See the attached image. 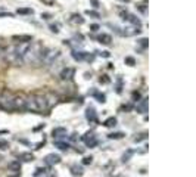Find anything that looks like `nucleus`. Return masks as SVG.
<instances>
[{"instance_id":"obj_1","label":"nucleus","mask_w":196,"mask_h":177,"mask_svg":"<svg viewBox=\"0 0 196 177\" xmlns=\"http://www.w3.org/2000/svg\"><path fill=\"white\" fill-rule=\"evenodd\" d=\"M52 105H53V100H52L50 96H47V94H33V96L27 97V100H25V111L41 114V112L47 111Z\"/></svg>"},{"instance_id":"obj_2","label":"nucleus","mask_w":196,"mask_h":177,"mask_svg":"<svg viewBox=\"0 0 196 177\" xmlns=\"http://www.w3.org/2000/svg\"><path fill=\"white\" fill-rule=\"evenodd\" d=\"M44 50L46 49L40 43H34V44L31 43L30 44V49L27 50V53L22 58V62H25V64H40Z\"/></svg>"},{"instance_id":"obj_3","label":"nucleus","mask_w":196,"mask_h":177,"mask_svg":"<svg viewBox=\"0 0 196 177\" xmlns=\"http://www.w3.org/2000/svg\"><path fill=\"white\" fill-rule=\"evenodd\" d=\"M59 55H61V52L58 49H50V50L46 49L43 56H41V62L40 64H43L44 67H50V65L55 64V61L59 58Z\"/></svg>"},{"instance_id":"obj_4","label":"nucleus","mask_w":196,"mask_h":177,"mask_svg":"<svg viewBox=\"0 0 196 177\" xmlns=\"http://www.w3.org/2000/svg\"><path fill=\"white\" fill-rule=\"evenodd\" d=\"M0 108L3 111H7V112L15 111V106H13V94L12 93L3 91V94L0 96Z\"/></svg>"},{"instance_id":"obj_5","label":"nucleus","mask_w":196,"mask_h":177,"mask_svg":"<svg viewBox=\"0 0 196 177\" xmlns=\"http://www.w3.org/2000/svg\"><path fill=\"white\" fill-rule=\"evenodd\" d=\"M25 100H27V97H24V96H13L15 111H25Z\"/></svg>"},{"instance_id":"obj_6","label":"nucleus","mask_w":196,"mask_h":177,"mask_svg":"<svg viewBox=\"0 0 196 177\" xmlns=\"http://www.w3.org/2000/svg\"><path fill=\"white\" fill-rule=\"evenodd\" d=\"M75 75V69L74 68H71V67H67V68H64L62 71H61V80H72V77Z\"/></svg>"},{"instance_id":"obj_7","label":"nucleus","mask_w":196,"mask_h":177,"mask_svg":"<svg viewBox=\"0 0 196 177\" xmlns=\"http://www.w3.org/2000/svg\"><path fill=\"white\" fill-rule=\"evenodd\" d=\"M44 162L49 164V165H53V164H59L61 162V157L58 154H49L46 158H44Z\"/></svg>"},{"instance_id":"obj_8","label":"nucleus","mask_w":196,"mask_h":177,"mask_svg":"<svg viewBox=\"0 0 196 177\" xmlns=\"http://www.w3.org/2000/svg\"><path fill=\"white\" fill-rule=\"evenodd\" d=\"M53 137L55 139H64L65 136H67V129H64V127H56V129H53Z\"/></svg>"},{"instance_id":"obj_9","label":"nucleus","mask_w":196,"mask_h":177,"mask_svg":"<svg viewBox=\"0 0 196 177\" xmlns=\"http://www.w3.org/2000/svg\"><path fill=\"white\" fill-rule=\"evenodd\" d=\"M86 117L90 123H97V115H96V111L94 108H87V112H86Z\"/></svg>"},{"instance_id":"obj_10","label":"nucleus","mask_w":196,"mask_h":177,"mask_svg":"<svg viewBox=\"0 0 196 177\" xmlns=\"http://www.w3.org/2000/svg\"><path fill=\"white\" fill-rule=\"evenodd\" d=\"M148 111V99H143L139 105H137V112L139 114H145Z\"/></svg>"},{"instance_id":"obj_11","label":"nucleus","mask_w":196,"mask_h":177,"mask_svg":"<svg viewBox=\"0 0 196 177\" xmlns=\"http://www.w3.org/2000/svg\"><path fill=\"white\" fill-rule=\"evenodd\" d=\"M97 40H99V43H102V44H109L112 39H111L109 34H100V36L97 37Z\"/></svg>"},{"instance_id":"obj_12","label":"nucleus","mask_w":196,"mask_h":177,"mask_svg":"<svg viewBox=\"0 0 196 177\" xmlns=\"http://www.w3.org/2000/svg\"><path fill=\"white\" fill-rule=\"evenodd\" d=\"M13 40H19L21 43H31L33 37L31 36H15Z\"/></svg>"},{"instance_id":"obj_13","label":"nucleus","mask_w":196,"mask_h":177,"mask_svg":"<svg viewBox=\"0 0 196 177\" xmlns=\"http://www.w3.org/2000/svg\"><path fill=\"white\" fill-rule=\"evenodd\" d=\"M86 55H87V53L78 52V50H74V52H72V58H74L75 61H83V59H86Z\"/></svg>"},{"instance_id":"obj_14","label":"nucleus","mask_w":196,"mask_h":177,"mask_svg":"<svg viewBox=\"0 0 196 177\" xmlns=\"http://www.w3.org/2000/svg\"><path fill=\"white\" fill-rule=\"evenodd\" d=\"M103 126H105V127H114V126H117V118H115V117L108 118V120L103 123Z\"/></svg>"},{"instance_id":"obj_15","label":"nucleus","mask_w":196,"mask_h":177,"mask_svg":"<svg viewBox=\"0 0 196 177\" xmlns=\"http://www.w3.org/2000/svg\"><path fill=\"white\" fill-rule=\"evenodd\" d=\"M7 167H9L12 171H19V170H21V164H19V161H12Z\"/></svg>"},{"instance_id":"obj_16","label":"nucleus","mask_w":196,"mask_h":177,"mask_svg":"<svg viewBox=\"0 0 196 177\" xmlns=\"http://www.w3.org/2000/svg\"><path fill=\"white\" fill-rule=\"evenodd\" d=\"M19 158H21V159H24V161H33V159H34V155H33V154H30V152H24V154H21V155H19Z\"/></svg>"},{"instance_id":"obj_17","label":"nucleus","mask_w":196,"mask_h":177,"mask_svg":"<svg viewBox=\"0 0 196 177\" xmlns=\"http://www.w3.org/2000/svg\"><path fill=\"white\" fill-rule=\"evenodd\" d=\"M91 94H93V96L97 99V102H100V103H103V102H105V99H106V97H105V94H102V93H99V91H91Z\"/></svg>"},{"instance_id":"obj_18","label":"nucleus","mask_w":196,"mask_h":177,"mask_svg":"<svg viewBox=\"0 0 196 177\" xmlns=\"http://www.w3.org/2000/svg\"><path fill=\"white\" fill-rule=\"evenodd\" d=\"M71 173L74 176H81L83 174V170H81V167H78V165H72L71 167Z\"/></svg>"},{"instance_id":"obj_19","label":"nucleus","mask_w":196,"mask_h":177,"mask_svg":"<svg viewBox=\"0 0 196 177\" xmlns=\"http://www.w3.org/2000/svg\"><path fill=\"white\" fill-rule=\"evenodd\" d=\"M56 146H58L61 151H68V148H69L68 143H64V142H61V140H56Z\"/></svg>"},{"instance_id":"obj_20","label":"nucleus","mask_w":196,"mask_h":177,"mask_svg":"<svg viewBox=\"0 0 196 177\" xmlns=\"http://www.w3.org/2000/svg\"><path fill=\"white\" fill-rule=\"evenodd\" d=\"M16 12L21 13V15H31V13H33V9H30V7H22V9H18Z\"/></svg>"},{"instance_id":"obj_21","label":"nucleus","mask_w":196,"mask_h":177,"mask_svg":"<svg viewBox=\"0 0 196 177\" xmlns=\"http://www.w3.org/2000/svg\"><path fill=\"white\" fill-rule=\"evenodd\" d=\"M125 64H128L130 67H134V65H136V59L131 58V56H127V58H125Z\"/></svg>"},{"instance_id":"obj_22","label":"nucleus","mask_w":196,"mask_h":177,"mask_svg":"<svg viewBox=\"0 0 196 177\" xmlns=\"http://www.w3.org/2000/svg\"><path fill=\"white\" fill-rule=\"evenodd\" d=\"M146 137H148V134H146V133H142V134H139L137 137H134V142H137V143H139V142H142V140H145Z\"/></svg>"},{"instance_id":"obj_23","label":"nucleus","mask_w":196,"mask_h":177,"mask_svg":"<svg viewBox=\"0 0 196 177\" xmlns=\"http://www.w3.org/2000/svg\"><path fill=\"white\" fill-rule=\"evenodd\" d=\"M122 136H124L122 133H111V134H108L109 139H121Z\"/></svg>"},{"instance_id":"obj_24","label":"nucleus","mask_w":196,"mask_h":177,"mask_svg":"<svg viewBox=\"0 0 196 177\" xmlns=\"http://www.w3.org/2000/svg\"><path fill=\"white\" fill-rule=\"evenodd\" d=\"M7 148H9V143H7L6 140H0V149H1V151H6Z\"/></svg>"},{"instance_id":"obj_25","label":"nucleus","mask_w":196,"mask_h":177,"mask_svg":"<svg viewBox=\"0 0 196 177\" xmlns=\"http://www.w3.org/2000/svg\"><path fill=\"white\" fill-rule=\"evenodd\" d=\"M122 91V78H118L117 81V93H121Z\"/></svg>"},{"instance_id":"obj_26","label":"nucleus","mask_w":196,"mask_h":177,"mask_svg":"<svg viewBox=\"0 0 196 177\" xmlns=\"http://www.w3.org/2000/svg\"><path fill=\"white\" fill-rule=\"evenodd\" d=\"M86 13H87L88 16H93V18H100V15H99L97 12H94V10H87Z\"/></svg>"},{"instance_id":"obj_27","label":"nucleus","mask_w":196,"mask_h":177,"mask_svg":"<svg viewBox=\"0 0 196 177\" xmlns=\"http://www.w3.org/2000/svg\"><path fill=\"white\" fill-rule=\"evenodd\" d=\"M99 81H100V83H103V84H108L111 80H109V77H108V75H102V77L99 78Z\"/></svg>"},{"instance_id":"obj_28","label":"nucleus","mask_w":196,"mask_h":177,"mask_svg":"<svg viewBox=\"0 0 196 177\" xmlns=\"http://www.w3.org/2000/svg\"><path fill=\"white\" fill-rule=\"evenodd\" d=\"M58 28H59V24H52V25H50V30H52L53 33H59Z\"/></svg>"},{"instance_id":"obj_29","label":"nucleus","mask_w":196,"mask_h":177,"mask_svg":"<svg viewBox=\"0 0 196 177\" xmlns=\"http://www.w3.org/2000/svg\"><path fill=\"white\" fill-rule=\"evenodd\" d=\"M72 18H75L74 21H75V22H78V24H83V22H84V19H83V18H81L80 15H74Z\"/></svg>"},{"instance_id":"obj_30","label":"nucleus","mask_w":196,"mask_h":177,"mask_svg":"<svg viewBox=\"0 0 196 177\" xmlns=\"http://www.w3.org/2000/svg\"><path fill=\"white\" fill-rule=\"evenodd\" d=\"M131 154H133V151H128V152H127V155L124 154V157H122V161H124V162H125V161H128V158H130V155H131Z\"/></svg>"},{"instance_id":"obj_31","label":"nucleus","mask_w":196,"mask_h":177,"mask_svg":"<svg viewBox=\"0 0 196 177\" xmlns=\"http://www.w3.org/2000/svg\"><path fill=\"white\" fill-rule=\"evenodd\" d=\"M91 161H93V158H91V157H86V158H84V161H83V164H91Z\"/></svg>"},{"instance_id":"obj_32","label":"nucleus","mask_w":196,"mask_h":177,"mask_svg":"<svg viewBox=\"0 0 196 177\" xmlns=\"http://www.w3.org/2000/svg\"><path fill=\"white\" fill-rule=\"evenodd\" d=\"M46 173V170L44 168H37V171H36V176L39 177V176H41V174H44Z\"/></svg>"},{"instance_id":"obj_33","label":"nucleus","mask_w":196,"mask_h":177,"mask_svg":"<svg viewBox=\"0 0 196 177\" xmlns=\"http://www.w3.org/2000/svg\"><path fill=\"white\" fill-rule=\"evenodd\" d=\"M139 43L142 44V47H146L148 46V40L146 39H142V40H139Z\"/></svg>"},{"instance_id":"obj_34","label":"nucleus","mask_w":196,"mask_h":177,"mask_svg":"<svg viewBox=\"0 0 196 177\" xmlns=\"http://www.w3.org/2000/svg\"><path fill=\"white\" fill-rule=\"evenodd\" d=\"M90 30H91V31H97V30H99V25H97V24H93V25H90Z\"/></svg>"},{"instance_id":"obj_35","label":"nucleus","mask_w":196,"mask_h":177,"mask_svg":"<svg viewBox=\"0 0 196 177\" xmlns=\"http://www.w3.org/2000/svg\"><path fill=\"white\" fill-rule=\"evenodd\" d=\"M133 99H134V100L140 99V93H139V91H134V93H133Z\"/></svg>"},{"instance_id":"obj_36","label":"nucleus","mask_w":196,"mask_h":177,"mask_svg":"<svg viewBox=\"0 0 196 177\" xmlns=\"http://www.w3.org/2000/svg\"><path fill=\"white\" fill-rule=\"evenodd\" d=\"M90 1H91V4H93L94 7H99V1H97V0H90Z\"/></svg>"},{"instance_id":"obj_37","label":"nucleus","mask_w":196,"mask_h":177,"mask_svg":"<svg viewBox=\"0 0 196 177\" xmlns=\"http://www.w3.org/2000/svg\"><path fill=\"white\" fill-rule=\"evenodd\" d=\"M41 18H44V19H50V15H49V13H43Z\"/></svg>"},{"instance_id":"obj_38","label":"nucleus","mask_w":196,"mask_h":177,"mask_svg":"<svg viewBox=\"0 0 196 177\" xmlns=\"http://www.w3.org/2000/svg\"><path fill=\"white\" fill-rule=\"evenodd\" d=\"M100 55H102L103 58H109V52H102Z\"/></svg>"},{"instance_id":"obj_39","label":"nucleus","mask_w":196,"mask_h":177,"mask_svg":"<svg viewBox=\"0 0 196 177\" xmlns=\"http://www.w3.org/2000/svg\"><path fill=\"white\" fill-rule=\"evenodd\" d=\"M0 16H10V13H6V12H0Z\"/></svg>"},{"instance_id":"obj_40","label":"nucleus","mask_w":196,"mask_h":177,"mask_svg":"<svg viewBox=\"0 0 196 177\" xmlns=\"http://www.w3.org/2000/svg\"><path fill=\"white\" fill-rule=\"evenodd\" d=\"M43 1H44V3H47V4H52L55 0H43Z\"/></svg>"},{"instance_id":"obj_41","label":"nucleus","mask_w":196,"mask_h":177,"mask_svg":"<svg viewBox=\"0 0 196 177\" xmlns=\"http://www.w3.org/2000/svg\"><path fill=\"white\" fill-rule=\"evenodd\" d=\"M0 56H1V49H0Z\"/></svg>"}]
</instances>
